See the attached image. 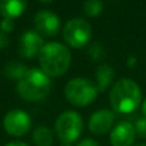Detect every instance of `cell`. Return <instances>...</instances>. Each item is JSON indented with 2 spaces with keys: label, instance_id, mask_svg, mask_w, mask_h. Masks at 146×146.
<instances>
[{
  "label": "cell",
  "instance_id": "obj_1",
  "mask_svg": "<svg viewBox=\"0 0 146 146\" xmlns=\"http://www.w3.org/2000/svg\"><path fill=\"white\" fill-rule=\"evenodd\" d=\"M142 100L141 88L135 81L122 78L117 81L110 91V105L115 113L131 114L140 106Z\"/></svg>",
  "mask_w": 146,
  "mask_h": 146
},
{
  "label": "cell",
  "instance_id": "obj_2",
  "mask_svg": "<svg viewBox=\"0 0 146 146\" xmlns=\"http://www.w3.org/2000/svg\"><path fill=\"white\" fill-rule=\"evenodd\" d=\"M71 51L59 42L45 44L38 54L41 71L48 77H59L68 71L71 66Z\"/></svg>",
  "mask_w": 146,
  "mask_h": 146
},
{
  "label": "cell",
  "instance_id": "obj_3",
  "mask_svg": "<svg viewBox=\"0 0 146 146\" xmlns=\"http://www.w3.org/2000/svg\"><path fill=\"white\" fill-rule=\"evenodd\" d=\"M51 90L50 77L38 68L27 69L22 78L18 81L17 91L26 101H41L49 95Z\"/></svg>",
  "mask_w": 146,
  "mask_h": 146
},
{
  "label": "cell",
  "instance_id": "obj_4",
  "mask_svg": "<svg viewBox=\"0 0 146 146\" xmlns=\"http://www.w3.org/2000/svg\"><path fill=\"white\" fill-rule=\"evenodd\" d=\"M66 98L76 106H86L91 104L98 96V87L88 78H73L64 88Z\"/></svg>",
  "mask_w": 146,
  "mask_h": 146
},
{
  "label": "cell",
  "instance_id": "obj_5",
  "mask_svg": "<svg viewBox=\"0 0 146 146\" xmlns=\"http://www.w3.org/2000/svg\"><path fill=\"white\" fill-rule=\"evenodd\" d=\"M83 131V121L77 111L68 110L62 113L55 122V132L60 142L73 144L80 139Z\"/></svg>",
  "mask_w": 146,
  "mask_h": 146
},
{
  "label": "cell",
  "instance_id": "obj_6",
  "mask_svg": "<svg viewBox=\"0 0 146 146\" xmlns=\"http://www.w3.org/2000/svg\"><path fill=\"white\" fill-rule=\"evenodd\" d=\"M64 40L74 49L83 48L92 36V28L90 23L81 18L71 19L63 28Z\"/></svg>",
  "mask_w": 146,
  "mask_h": 146
},
{
  "label": "cell",
  "instance_id": "obj_7",
  "mask_svg": "<svg viewBox=\"0 0 146 146\" xmlns=\"http://www.w3.org/2000/svg\"><path fill=\"white\" fill-rule=\"evenodd\" d=\"M3 124H4V129L7 131V133L14 137H21L25 136L31 129L32 122H31V117L26 111L21 109H14L7 113Z\"/></svg>",
  "mask_w": 146,
  "mask_h": 146
},
{
  "label": "cell",
  "instance_id": "obj_8",
  "mask_svg": "<svg viewBox=\"0 0 146 146\" xmlns=\"http://www.w3.org/2000/svg\"><path fill=\"white\" fill-rule=\"evenodd\" d=\"M44 38L35 31H26L19 37L18 51L23 58H33L38 55L41 49L44 48Z\"/></svg>",
  "mask_w": 146,
  "mask_h": 146
},
{
  "label": "cell",
  "instance_id": "obj_9",
  "mask_svg": "<svg viewBox=\"0 0 146 146\" xmlns=\"http://www.w3.org/2000/svg\"><path fill=\"white\" fill-rule=\"evenodd\" d=\"M114 113L108 109H100L95 111L88 119V129L94 135H105L106 132L113 129L114 124Z\"/></svg>",
  "mask_w": 146,
  "mask_h": 146
},
{
  "label": "cell",
  "instance_id": "obj_10",
  "mask_svg": "<svg viewBox=\"0 0 146 146\" xmlns=\"http://www.w3.org/2000/svg\"><path fill=\"white\" fill-rule=\"evenodd\" d=\"M136 137V131L131 122H119L110 132L111 146H132Z\"/></svg>",
  "mask_w": 146,
  "mask_h": 146
},
{
  "label": "cell",
  "instance_id": "obj_11",
  "mask_svg": "<svg viewBox=\"0 0 146 146\" xmlns=\"http://www.w3.org/2000/svg\"><path fill=\"white\" fill-rule=\"evenodd\" d=\"M35 26L45 36H55L60 28V19L58 15L49 10H41L35 15Z\"/></svg>",
  "mask_w": 146,
  "mask_h": 146
},
{
  "label": "cell",
  "instance_id": "obj_12",
  "mask_svg": "<svg viewBox=\"0 0 146 146\" xmlns=\"http://www.w3.org/2000/svg\"><path fill=\"white\" fill-rule=\"evenodd\" d=\"M28 0H0V13L4 18L14 19L25 13Z\"/></svg>",
  "mask_w": 146,
  "mask_h": 146
},
{
  "label": "cell",
  "instance_id": "obj_13",
  "mask_svg": "<svg viewBox=\"0 0 146 146\" xmlns=\"http://www.w3.org/2000/svg\"><path fill=\"white\" fill-rule=\"evenodd\" d=\"M114 76H115V72L111 68L109 64H101L98 69H96V87H98V91L101 92V91H105L108 88V86L111 83Z\"/></svg>",
  "mask_w": 146,
  "mask_h": 146
},
{
  "label": "cell",
  "instance_id": "obj_14",
  "mask_svg": "<svg viewBox=\"0 0 146 146\" xmlns=\"http://www.w3.org/2000/svg\"><path fill=\"white\" fill-rule=\"evenodd\" d=\"M32 141L35 146H53V133L45 126H40L33 131Z\"/></svg>",
  "mask_w": 146,
  "mask_h": 146
},
{
  "label": "cell",
  "instance_id": "obj_15",
  "mask_svg": "<svg viewBox=\"0 0 146 146\" xmlns=\"http://www.w3.org/2000/svg\"><path fill=\"white\" fill-rule=\"evenodd\" d=\"M83 12L87 17H98L103 12L101 0H86L83 3Z\"/></svg>",
  "mask_w": 146,
  "mask_h": 146
},
{
  "label": "cell",
  "instance_id": "obj_16",
  "mask_svg": "<svg viewBox=\"0 0 146 146\" xmlns=\"http://www.w3.org/2000/svg\"><path fill=\"white\" fill-rule=\"evenodd\" d=\"M26 72H27V68L21 63H10L5 68V73H7L8 77L13 78V80H18V81L25 76Z\"/></svg>",
  "mask_w": 146,
  "mask_h": 146
},
{
  "label": "cell",
  "instance_id": "obj_17",
  "mask_svg": "<svg viewBox=\"0 0 146 146\" xmlns=\"http://www.w3.org/2000/svg\"><path fill=\"white\" fill-rule=\"evenodd\" d=\"M135 131L142 139H146V118L142 117V118H139L135 123Z\"/></svg>",
  "mask_w": 146,
  "mask_h": 146
},
{
  "label": "cell",
  "instance_id": "obj_18",
  "mask_svg": "<svg viewBox=\"0 0 146 146\" xmlns=\"http://www.w3.org/2000/svg\"><path fill=\"white\" fill-rule=\"evenodd\" d=\"M14 28V22L13 19H9V18H3V21L0 22V31H3L4 33L10 32Z\"/></svg>",
  "mask_w": 146,
  "mask_h": 146
},
{
  "label": "cell",
  "instance_id": "obj_19",
  "mask_svg": "<svg viewBox=\"0 0 146 146\" xmlns=\"http://www.w3.org/2000/svg\"><path fill=\"white\" fill-rule=\"evenodd\" d=\"M76 146H100V145H99L98 141H95V140H92V139H83Z\"/></svg>",
  "mask_w": 146,
  "mask_h": 146
},
{
  "label": "cell",
  "instance_id": "obj_20",
  "mask_svg": "<svg viewBox=\"0 0 146 146\" xmlns=\"http://www.w3.org/2000/svg\"><path fill=\"white\" fill-rule=\"evenodd\" d=\"M8 46V37L3 31H0V49H4Z\"/></svg>",
  "mask_w": 146,
  "mask_h": 146
},
{
  "label": "cell",
  "instance_id": "obj_21",
  "mask_svg": "<svg viewBox=\"0 0 146 146\" xmlns=\"http://www.w3.org/2000/svg\"><path fill=\"white\" fill-rule=\"evenodd\" d=\"M5 146H28L26 142H22V141H12L9 144H7Z\"/></svg>",
  "mask_w": 146,
  "mask_h": 146
},
{
  "label": "cell",
  "instance_id": "obj_22",
  "mask_svg": "<svg viewBox=\"0 0 146 146\" xmlns=\"http://www.w3.org/2000/svg\"><path fill=\"white\" fill-rule=\"evenodd\" d=\"M142 114H144V117H145V118H146V99H145V101H144V103H142Z\"/></svg>",
  "mask_w": 146,
  "mask_h": 146
},
{
  "label": "cell",
  "instance_id": "obj_23",
  "mask_svg": "<svg viewBox=\"0 0 146 146\" xmlns=\"http://www.w3.org/2000/svg\"><path fill=\"white\" fill-rule=\"evenodd\" d=\"M60 146H72V144H64V142H62Z\"/></svg>",
  "mask_w": 146,
  "mask_h": 146
},
{
  "label": "cell",
  "instance_id": "obj_24",
  "mask_svg": "<svg viewBox=\"0 0 146 146\" xmlns=\"http://www.w3.org/2000/svg\"><path fill=\"white\" fill-rule=\"evenodd\" d=\"M132 146H146V144H137V145H132Z\"/></svg>",
  "mask_w": 146,
  "mask_h": 146
},
{
  "label": "cell",
  "instance_id": "obj_25",
  "mask_svg": "<svg viewBox=\"0 0 146 146\" xmlns=\"http://www.w3.org/2000/svg\"><path fill=\"white\" fill-rule=\"evenodd\" d=\"M41 1H51V0H41Z\"/></svg>",
  "mask_w": 146,
  "mask_h": 146
}]
</instances>
